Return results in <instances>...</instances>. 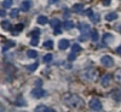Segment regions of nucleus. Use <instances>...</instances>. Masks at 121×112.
<instances>
[{"mask_svg":"<svg viewBox=\"0 0 121 112\" xmlns=\"http://www.w3.org/2000/svg\"><path fill=\"white\" fill-rule=\"evenodd\" d=\"M63 103L67 106L72 107V108H76V110L84 107V105H85L84 100L78 94H74V93H65L63 95Z\"/></svg>","mask_w":121,"mask_h":112,"instance_id":"obj_1","label":"nucleus"},{"mask_svg":"<svg viewBox=\"0 0 121 112\" xmlns=\"http://www.w3.org/2000/svg\"><path fill=\"white\" fill-rule=\"evenodd\" d=\"M79 77L84 82H95L98 77V71L95 68H87L80 71Z\"/></svg>","mask_w":121,"mask_h":112,"instance_id":"obj_2","label":"nucleus"},{"mask_svg":"<svg viewBox=\"0 0 121 112\" xmlns=\"http://www.w3.org/2000/svg\"><path fill=\"white\" fill-rule=\"evenodd\" d=\"M88 105H90V107L92 108L93 111H96V112H98V111H100L102 110V103H100V100L99 99H97V98H93V99H91V101L88 103Z\"/></svg>","mask_w":121,"mask_h":112,"instance_id":"obj_3","label":"nucleus"},{"mask_svg":"<svg viewBox=\"0 0 121 112\" xmlns=\"http://www.w3.org/2000/svg\"><path fill=\"white\" fill-rule=\"evenodd\" d=\"M100 63L107 68H112V66H114V59L110 56H103L100 58Z\"/></svg>","mask_w":121,"mask_h":112,"instance_id":"obj_4","label":"nucleus"},{"mask_svg":"<svg viewBox=\"0 0 121 112\" xmlns=\"http://www.w3.org/2000/svg\"><path fill=\"white\" fill-rule=\"evenodd\" d=\"M79 30H80V33H81L82 35H87V34L91 33V25L87 24V23H80Z\"/></svg>","mask_w":121,"mask_h":112,"instance_id":"obj_5","label":"nucleus"},{"mask_svg":"<svg viewBox=\"0 0 121 112\" xmlns=\"http://www.w3.org/2000/svg\"><path fill=\"white\" fill-rule=\"evenodd\" d=\"M32 95H33L34 98H41V96L45 95V90L41 89L40 87H36V88H34V89L32 90Z\"/></svg>","mask_w":121,"mask_h":112,"instance_id":"obj_6","label":"nucleus"},{"mask_svg":"<svg viewBox=\"0 0 121 112\" xmlns=\"http://www.w3.org/2000/svg\"><path fill=\"white\" fill-rule=\"evenodd\" d=\"M110 82H112V76H110L109 74L102 76V78H100V84H102L103 87H108L110 84Z\"/></svg>","mask_w":121,"mask_h":112,"instance_id":"obj_7","label":"nucleus"},{"mask_svg":"<svg viewBox=\"0 0 121 112\" xmlns=\"http://www.w3.org/2000/svg\"><path fill=\"white\" fill-rule=\"evenodd\" d=\"M30 7H32V3L29 1V0H23V1L21 3V5H19V8H21V11H29Z\"/></svg>","mask_w":121,"mask_h":112,"instance_id":"obj_8","label":"nucleus"},{"mask_svg":"<svg viewBox=\"0 0 121 112\" xmlns=\"http://www.w3.org/2000/svg\"><path fill=\"white\" fill-rule=\"evenodd\" d=\"M69 46H70V42H69V40H67V39H62V40L58 42V48L62 49V51L67 49Z\"/></svg>","mask_w":121,"mask_h":112,"instance_id":"obj_9","label":"nucleus"},{"mask_svg":"<svg viewBox=\"0 0 121 112\" xmlns=\"http://www.w3.org/2000/svg\"><path fill=\"white\" fill-rule=\"evenodd\" d=\"M23 28H24V25H23L22 23H18V24H16V25H15V28L12 29V34H13V35H18V33L23 30Z\"/></svg>","mask_w":121,"mask_h":112,"instance_id":"obj_10","label":"nucleus"},{"mask_svg":"<svg viewBox=\"0 0 121 112\" xmlns=\"http://www.w3.org/2000/svg\"><path fill=\"white\" fill-rule=\"evenodd\" d=\"M36 22H38V24L45 25V24H47V23H48V18H47L46 16H39V17H38V19H36Z\"/></svg>","mask_w":121,"mask_h":112,"instance_id":"obj_11","label":"nucleus"},{"mask_svg":"<svg viewBox=\"0 0 121 112\" xmlns=\"http://www.w3.org/2000/svg\"><path fill=\"white\" fill-rule=\"evenodd\" d=\"M74 27H75V24H74V22H72V21H65V22L63 23V28H64L65 30H72Z\"/></svg>","mask_w":121,"mask_h":112,"instance_id":"obj_12","label":"nucleus"},{"mask_svg":"<svg viewBox=\"0 0 121 112\" xmlns=\"http://www.w3.org/2000/svg\"><path fill=\"white\" fill-rule=\"evenodd\" d=\"M50 24H51L52 28H57V27L62 25V23H60V21H59L58 18H52L51 21H50Z\"/></svg>","mask_w":121,"mask_h":112,"instance_id":"obj_13","label":"nucleus"},{"mask_svg":"<svg viewBox=\"0 0 121 112\" xmlns=\"http://www.w3.org/2000/svg\"><path fill=\"white\" fill-rule=\"evenodd\" d=\"M116 18H117V15L115 12H110V13L105 15V21H108V22H112V21H114V19H116Z\"/></svg>","mask_w":121,"mask_h":112,"instance_id":"obj_14","label":"nucleus"},{"mask_svg":"<svg viewBox=\"0 0 121 112\" xmlns=\"http://www.w3.org/2000/svg\"><path fill=\"white\" fill-rule=\"evenodd\" d=\"M114 78H115L116 82H121V68L116 69L115 74H114Z\"/></svg>","mask_w":121,"mask_h":112,"instance_id":"obj_15","label":"nucleus"},{"mask_svg":"<svg viewBox=\"0 0 121 112\" xmlns=\"http://www.w3.org/2000/svg\"><path fill=\"white\" fill-rule=\"evenodd\" d=\"M91 39H92L93 42H97V41H98L99 35H98V32H97V30H92V32H91Z\"/></svg>","mask_w":121,"mask_h":112,"instance_id":"obj_16","label":"nucleus"},{"mask_svg":"<svg viewBox=\"0 0 121 112\" xmlns=\"http://www.w3.org/2000/svg\"><path fill=\"white\" fill-rule=\"evenodd\" d=\"M12 4H13L12 0H4L1 3V6H3V8H10Z\"/></svg>","mask_w":121,"mask_h":112,"instance_id":"obj_17","label":"nucleus"},{"mask_svg":"<svg viewBox=\"0 0 121 112\" xmlns=\"http://www.w3.org/2000/svg\"><path fill=\"white\" fill-rule=\"evenodd\" d=\"M38 66H39V63H34V64L28 65V66H27V69L29 70V72H34V71L38 69Z\"/></svg>","mask_w":121,"mask_h":112,"instance_id":"obj_18","label":"nucleus"},{"mask_svg":"<svg viewBox=\"0 0 121 112\" xmlns=\"http://www.w3.org/2000/svg\"><path fill=\"white\" fill-rule=\"evenodd\" d=\"M82 8H84V5L82 4H75L73 6V11L74 12H80V11H82Z\"/></svg>","mask_w":121,"mask_h":112,"instance_id":"obj_19","label":"nucleus"},{"mask_svg":"<svg viewBox=\"0 0 121 112\" xmlns=\"http://www.w3.org/2000/svg\"><path fill=\"white\" fill-rule=\"evenodd\" d=\"M27 56L29 57V58H36L38 57V52H36V51H34V49H29L28 51V52H27Z\"/></svg>","mask_w":121,"mask_h":112,"instance_id":"obj_20","label":"nucleus"},{"mask_svg":"<svg viewBox=\"0 0 121 112\" xmlns=\"http://www.w3.org/2000/svg\"><path fill=\"white\" fill-rule=\"evenodd\" d=\"M44 47L47 48V49H51L53 47V41L52 40H46V41L44 42Z\"/></svg>","mask_w":121,"mask_h":112,"instance_id":"obj_21","label":"nucleus"},{"mask_svg":"<svg viewBox=\"0 0 121 112\" xmlns=\"http://www.w3.org/2000/svg\"><path fill=\"white\" fill-rule=\"evenodd\" d=\"M110 40H113V35L109 34V33H107V34L104 35V37H103V42H104V44H109Z\"/></svg>","mask_w":121,"mask_h":112,"instance_id":"obj_22","label":"nucleus"},{"mask_svg":"<svg viewBox=\"0 0 121 112\" xmlns=\"http://www.w3.org/2000/svg\"><path fill=\"white\" fill-rule=\"evenodd\" d=\"M10 24H11V23H10L9 21H3L1 22V27L5 30H10V29H11V25H10Z\"/></svg>","mask_w":121,"mask_h":112,"instance_id":"obj_23","label":"nucleus"},{"mask_svg":"<svg viewBox=\"0 0 121 112\" xmlns=\"http://www.w3.org/2000/svg\"><path fill=\"white\" fill-rule=\"evenodd\" d=\"M80 51H81V46L78 45V44H74V45H73V47H72V52L78 53V52H80Z\"/></svg>","mask_w":121,"mask_h":112,"instance_id":"obj_24","label":"nucleus"},{"mask_svg":"<svg viewBox=\"0 0 121 112\" xmlns=\"http://www.w3.org/2000/svg\"><path fill=\"white\" fill-rule=\"evenodd\" d=\"M46 110H47V106H45V105H39V106L35 108V112H46Z\"/></svg>","mask_w":121,"mask_h":112,"instance_id":"obj_25","label":"nucleus"},{"mask_svg":"<svg viewBox=\"0 0 121 112\" xmlns=\"http://www.w3.org/2000/svg\"><path fill=\"white\" fill-rule=\"evenodd\" d=\"M76 56H78V53H75V52H72L69 56H68V62H74V60L76 59Z\"/></svg>","mask_w":121,"mask_h":112,"instance_id":"obj_26","label":"nucleus"},{"mask_svg":"<svg viewBox=\"0 0 121 112\" xmlns=\"http://www.w3.org/2000/svg\"><path fill=\"white\" fill-rule=\"evenodd\" d=\"M30 36L32 37H40V30L39 29H34L32 33H30Z\"/></svg>","mask_w":121,"mask_h":112,"instance_id":"obj_27","label":"nucleus"},{"mask_svg":"<svg viewBox=\"0 0 121 112\" xmlns=\"http://www.w3.org/2000/svg\"><path fill=\"white\" fill-rule=\"evenodd\" d=\"M44 63H50V62H51V60H52V54L51 53H47L45 57H44Z\"/></svg>","mask_w":121,"mask_h":112,"instance_id":"obj_28","label":"nucleus"},{"mask_svg":"<svg viewBox=\"0 0 121 112\" xmlns=\"http://www.w3.org/2000/svg\"><path fill=\"white\" fill-rule=\"evenodd\" d=\"M18 12H19V10L18 8H13L11 12H10V16H11L12 18H16L17 16H18Z\"/></svg>","mask_w":121,"mask_h":112,"instance_id":"obj_29","label":"nucleus"},{"mask_svg":"<svg viewBox=\"0 0 121 112\" xmlns=\"http://www.w3.org/2000/svg\"><path fill=\"white\" fill-rule=\"evenodd\" d=\"M90 18H91V21H92V22H95V23H96V22H98V21H99V15H97V13H93V15L91 16Z\"/></svg>","mask_w":121,"mask_h":112,"instance_id":"obj_30","label":"nucleus"},{"mask_svg":"<svg viewBox=\"0 0 121 112\" xmlns=\"http://www.w3.org/2000/svg\"><path fill=\"white\" fill-rule=\"evenodd\" d=\"M30 45L32 46L39 45V37H32V40H30Z\"/></svg>","mask_w":121,"mask_h":112,"instance_id":"obj_31","label":"nucleus"},{"mask_svg":"<svg viewBox=\"0 0 121 112\" xmlns=\"http://www.w3.org/2000/svg\"><path fill=\"white\" fill-rule=\"evenodd\" d=\"M84 13H85L86 16H88V17H91V16H92V15H93V12H92V10H91V8H88V10H87V11H85Z\"/></svg>","mask_w":121,"mask_h":112,"instance_id":"obj_32","label":"nucleus"},{"mask_svg":"<svg viewBox=\"0 0 121 112\" xmlns=\"http://www.w3.org/2000/svg\"><path fill=\"white\" fill-rule=\"evenodd\" d=\"M55 34H56V35H59V34H62V32H60V29H59V27L55 28Z\"/></svg>","mask_w":121,"mask_h":112,"instance_id":"obj_33","label":"nucleus"},{"mask_svg":"<svg viewBox=\"0 0 121 112\" xmlns=\"http://www.w3.org/2000/svg\"><path fill=\"white\" fill-rule=\"evenodd\" d=\"M35 86H36V87H41V86H43V82H41V80H38L36 82H35Z\"/></svg>","mask_w":121,"mask_h":112,"instance_id":"obj_34","label":"nucleus"},{"mask_svg":"<svg viewBox=\"0 0 121 112\" xmlns=\"http://www.w3.org/2000/svg\"><path fill=\"white\" fill-rule=\"evenodd\" d=\"M0 16H1V17H5V16H6V13H5V8H3L1 11H0Z\"/></svg>","mask_w":121,"mask_h":112,"instance_id":"obj_35","label":"nucleus"},{"mask_svg":"<svg viewBox=\"0 0 121 112\" xmlns=\"http://www.w3.org/2000/svg\"><path fill=\"white\" fill-rule=\"evenodd\" d=\"M46 112H56V110H55V108H51V107H47Z\"/></svg>","mask_w":121,"mask_h":112,"instance_id":"obj_36","label":"nucleus"},{"mask_svg":"<svg viewBox=\"0 0 121 112\" xmlns=\"http://www.w3.org/2000/svg\"><path fill=\"white\" fill-rule=\"evenodd\" d=\"M116 53H119V54L121 56V46H119V47L116 48Z\"/></svg>","mask_w":121,"mask_h":112,"instance_id":"obj_37","label":"nucleus"},{"mask_svg":"<svg viewBox=\"0 0 121 112\" xmlns=\"http://www.w3.org/2000/svg\"><path fill=\"white\" fill-rule=\"evenodd\" d=\"M103 4L107 6V5H109L110 4V0H103Z\"/></svg>","mask_w":121,"mask_h":112,"instance_id":"obj_38","label":"nucleus"},{"mask_svg":"<svg viewBox=\"0 0 121 112\" xmlns=\"http://www.w3.org/2000/svg\"><path fill=\"white\" fill-rule=\"evenodd\" d=\"M48 1L51 4H56V3H58V0H48Z\"/></svg>","mask_w":121,"mask_h":112,"instance_id":"obj_39","label":"nucleus"},{"mask_svg":"<svg viewBox=\"0 0 121 112\" xmlns=\"http://www.w3.org/2000/svg\"><path fill=\"white\" fill-rule=\"evenodd\" d=\"M21 112H27V111H21Z\"/></svg>","mask_w":121,"mask_h":112,"instance_id":"obj_40","label":"nucleus"},{"mask_svg":"<svg viewBox=\"0 0 121 112\" xmlns=\"http://www.w3.org/2000/svg\"><path fill=\"white\" fill-rule=\"evenodd\" d=\"M120 112H121V111H120Z\"/></svg>","mask_w":121,"mask_h":112,"instance_id":"obj_41","label":"nucleus"}]
</instances>
